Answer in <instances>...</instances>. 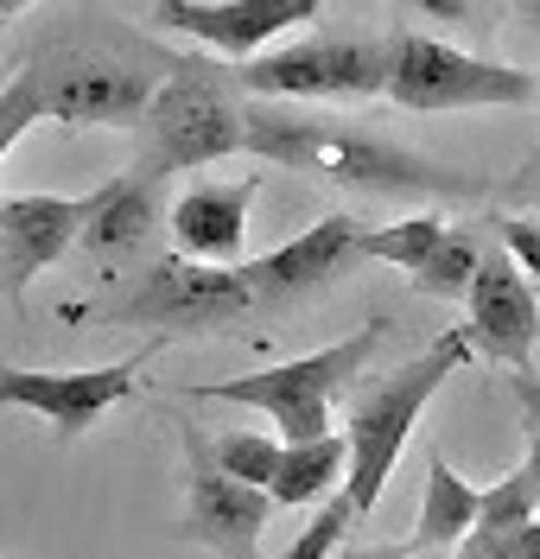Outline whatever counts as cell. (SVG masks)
<instances>
[{
  "mask_svg": "<svg viewBox=\"0 0 540 559\" xmlns=\"http://www.w3.org/2000/svg\"><path fill=\"white\" fill-rule=\"evenodd\" d=\"M159 216H166V178L128 166L121 178H108L103 191H89V223H83L76 248L96 254V261H121L159 229Z\"/></svg>",
  "mask_w": 540,
  "mask_h": 559,
  "instance_id": "2e32d148",
  "label": "cell"
},
{
  "mask_svg": "<svg viewBox=\"0 0 540 559\" xmlns=\"http://www.w3.org/2000/svg\"><path fill=\"white\" fill-rule=\"evenodd\" d=\"M159 344H166V337H153L146 349L121 356V362H96V369H7V362H0V407H26V414L51 419L58 439H76V432H89L115 401L134 394V382H141V369L153 362Z\"/></svg>",
  "mask_w": 540,
  "mask_h": 559,
  "instance_id": "9c48e42d",
  "label": "cell"
},
{
  "mask_svg": "<svg viewBox=\"0 0 540 559\" xmlns=\"http://www.w3.org/2000/svg\"><path fill=\"white\" fill-rule=\"evenodd\" d=\"M483 254H490L483 236H470V229H445V242L413 267V293H427V299H458V293H470V280H477V267H483Z\"/></svg>",
  "mask_w": 540,
  "mask_h": 559,
  "instance_id": "d6986e66",
  "label": "cell"
},
{
  "mask_svg": "<svg viewBox=\"0 0 540 559\" xmlns=\"http://www.w3.org/2000/svg\"><path fill=\"white\" fill-rule=\"evenodd\" d=\"M242 96L267 103H362L388 96V38L382 33H312L274 45L236 70Z\"/></svg>",
  "mask_w": 540,
  "mask_h": 559,
  "instance_id": "52a82bcc",
  "label": "cell"
},
{
  "mask_svg": "<svg viewBox=\"0 0 540 559\" xmlns=\"http://www.w3.org/2000/svg\"><path fill=\"white\" fill-rule=\"evenodd\" d=\"M496 242H503L508 261L540 286V223L535 216H503V223H496Z\"/></svg>",
  "mask_w": 540,
  "mask_h": 559,
  "instance_id": "cb8c5ba5",
  "label": "cell"
},
{
  "mask_svg": "<svg viewBox=\"0 0 540 559\" xmlns=\"http://www.w3.org/2000/svg\"><path fill=\"white\" fill-rule=\"evenodd\" d=\"M477 502H483V489L465 484L445 457H432L427 502H420V522L407 534V554H452V547H465V534L477 527Z\"/></svg>",
  "mask_w": 540,
  "mask_h": 559,
  "instance_id": "e0dca14e",
  "label": "cell"
},
{
  "mask_svg": "<svg viewBox=\"0 0 540 559\" xmlns=\"http://www.w3.org/2000/svg\"><path fill=\"white\" fill-rule=\"evenodd\" d=\"M465 547L483 559H540V522L515 527V534H465Z\"/></svg>",
  "mask_w": 540,
  "mask_h": 559,
  "instance_id": "484cf974",
  "label": "cell"
},
{
  "mask_svg": "<svg viewBox=\"0 0 540 559\" xmlns=\"http://www.w3.org/2000/svg\"><path fill=\"white\" fill-rule=\"evenodd\" d=\"M515 7H521V13H528V20H540V0H515Z\"/></svg>",
  "mask_w": 540,
  "mask_h": 559,
  "instance_id": "1f68e13d",
  "label": "cell"
},
{
  "mask_svg": "<svg viewBox=\"0 0 540 559\" xmlns=\"http://www.w3.org/2000/svg\"><path fill=\"white\" fill-rule=\"evenodd\" d=\"M445 229L452 223H439V216H407V223H388V229H362V261H388V267H420L432 248L445 242Z\"/></svg>",
  "mask_w": 540,
  "mask_h": 559,
  "instance_id": "ffe728a7",
  "label": "cell"
},
{
  "mask_svg": "<svg viewBox=\"0 0 540 559\" xmlns=\"http://www.w3.org/2000/svg\"><path fill=\"white\" fill-rule=\"evenodd\" d=\"M89 223V198H7L0 204V299H20L26 280L71 254Z\"/></svg>",
  "mask_w": 540,
  "mask_h": 559,
  "instance_id": "5bb4252c",
  "label": "cell"
},
{
  "mask_svg": "<svg viewBox=\"0 0 540 559\" xmlns=\"http://www.w3.org/2000/svg\"><path fill=\"white\" fill-rule=\"evenodd\" d=\"M33 0H0V20H13V13H26Z\"/></svg>",
  "mask_w": 540,
  "mask_h": 559,
  "instance_id": "4dcf8cb0",
  "label": "cell"
},
{
  "mask_svg": "<svg viewBox=\"0 0 540 559\" xmlns=\"http://www.w3.org/2000/svg\"><path fill=\"white\" fill-rule=\"evenodd\" d=\"M350 559H413V554H407V540H400V547H362V554H350Z\"/></svg>",
  "mask_w": 540,
  "mask_h": 559,
  "instance_id": "f1b7e54d",
  "label": "cell"
},
{
  "mask_svg": "<svg viewBox=\"0 0 540 559\" xmlns=\"http://www.w3.org/2000/svg\"><path fill=\"white\" fill-rule=\"evenodd\" d=\"M470 349L483 362H503V369H535V344H540V293L535 280L508 261V248L496 242L483 254V267L470 280Z\"/></svg>",
  "mask_w": 540,
  "mask_h": 559,
  "instance_id": "7c38bea8",
  "label": "cell"
},
{
  "mask_svg": "<svg viewBox=\"0 0 540 559\" xmlns=\"http://www.w3.org/2000/svg\"><path fill=\"white\" fill-rule=\"evenodd\" d=\"M324 0H153V26L184 33L223 58H261L292 26H319Z\"/></svg>",
  "mask_w": 540,
  "mask_h": 559,
  "instance_id": "8fae6325",
  "label": "cell"
},
{
  "mask_svg": "<svg viewBox=\"0 0 540 559\" xmlns=\"http://www.w3.org/2000/svg\"><path fill=\"white\" fill-rule=\"evenodd\" d=\"M350 527H357L350 496H344V489H331V496L319 502V515H312V527H305V534H299L280 559H331V554H337V540H344Z\"/></svg>",
  "mask_w": 540,
  "mask_h": 559,
  "instance_id": "603a6c76",
  "label": "cell"
},
{
  "mask_svg": "<svg viewBox=\"0 0 540 559\" xmlns=\"http://www.w3.org/2000/svg\"><path fill=\"white\" fill-rule=\"evenodd\" d=\"M211 452L216 464L236 477V484H254V489H267L274 484V471H280V439H267V432H223V439H211Z\"/></svg>",
  "mask_w": 540,
  "mask_h": 559,
  "instance_id": "7402d4cb",
  "label": "cell"
},
{
  "mask_svg": "<svg viewBox=\"0 0 540 559\" xmlns=\"http://www.w3.org/2000/svg\"><path fill=\"white\" fill-rule=\"evenodd\" d=\"M388 103L413 115H452V108H535L540 70L470 58L458 45H439L427 33H388Z\"/></svg>",
  "mask_w": 540,
  "mask_h": 559,
  "instance_id": "8992f818",
  "label": "cell"
},
{
  "mask_svg": "<svg viewBox=\"0 0 540 559\" xmlns=\"http://www.w3.org/2000/svg\"><path fill=\"white\" fill-rule=\"evenodd\" d=\"M508 388L521 401V426H528V477H535V496H540V376L535 369H508Z\"/></svg>",
  "mask_w": 540,
  "mask_h": 559,
  "instance_id": "d4e9b609",
  "label": "cell"
},
{
  "mask_svg": "<svg viewBox=\"0 0 540 559\" xmlns=\"http://www.w3.org/2000/svg\"><path fill=\"white\" fill-rule=\"evenodd\" d=\"M465 362H477L470 331H445L432 349L395 362L388 376H369V382L350 388V419H344V439H350V477H344V496H350L357 522L382 502V489H388L400 452H407L413 419L427 414V401L452 382Z\"/></svg>",
  "mask_w": 540,
  "mask_h": 559,
  "instance_id": "3957f363",
  "label": "cell"
},
{
  "mask_svg": "<svg viewBox=\"0 0 540 559\" xmlns=\"http://www.w3.org/2000/svg\"><path fill=\"white\" fill-rule=\"evenodd\" d=\"M362 261V223L357 216H319L305 236H292L274 254H254L242 261V280L254 286L261 312L267 306H292V299H312L331 280H344Z\"/></svg>",
  "mask_w": 540,
  "mask_h": 559,
  "instance_id": "4fadbf2b",
  "label": "cell"
},
{
  "mask_svg": "<svg viewBox=\"0 0 540 559\" xmlns=\"http://www.w3.org/2000/svg\"><path fill=\"white\" fill-rule=\"evenodd\" d=\"M261 198V178H211V185H191L179 204L166 210V229L172 248L184 261H204V267H236L242 242H249V210Z\"/></svg>",
  "mask_w": 540,
  "mask_h": 559,
  "instance_id": "9a60e30c",
  "label": "cell"
},
{
  "mask_svg": "<svg viewBox=\"0 0 540 559\" xmlns=\"http://www.w3.org/2000/svg\"><path fill=\"white\" fill-rule=\"evenodd\" d=\"M400 13H413V20H439V26H465L477 20V0H395Z\"/></svg>",
  "mask_w": 540,
  "mask_h": 559,
  "instance_id": "4316f807",
  "label": "cell"
},
{
  "mask_svg": "<svg viewBox=\"0 0 540 559\" xmlns=\"http://www.w3.org/2000/svg\"><path fill=\"white\" fill-rule=\"evenodd\" d=\"M254 312H261V299L242 280V261L236 267H204V261L166 254V261H153L141 274L134 293H121L96 318L103 324L159 331V337H211V331H229V324H242Z\"/></svg>",
  "mask_w": 540,
  "mask_h": 559,
  "instance_id": "ba28073f",
  "label": "cell"
},
{
  "mask_svg": "<svg viewBox=\"0 0 540 559\" xmlns=\"http://www.w3.org/2000/svg\"><path fill=\"white\" fill-rule=\"evenodd\" d=\"M184 477H191V502H184V540L211 547L216 559H261V527L274 515V496L254 484H236L216 464L204 426L184 419Z\"/></svg>",
  "mask_w": 540,
  "mask_h": 559,
  "instance_id": "30bf717a",
  "label": "cell"
},
{
  "mask_svg": "<svg viewBox=\"0 0 540 559\" xmlns=\"http://www.w3.org/2000/svg\"><path fill=\"white\" fill-rule=\"evenodd\" d=\"M515 198H528V204L540 210V153L521 166V173H515Z\"/></svg>",
  "mask_w": 540,
  "mask_h": 559,
  "instance_id": "83f0119b",
  "label": "cell"
},
{
  "mask_svg": "<svg viewBox=\"0 0 540 559\" xmlns=\"http://www.w3.org/2000/svg\"><path fill=\"white\" fill-rule=\"evenodd\" d=\"M388 318H369L362 331H350L344 344L312 349L299 362H274V369H254V376H236V382H204L191 388L197 401H236V407H261L287 439L280 445H305V439H324L331 432V401L350 394L369 369V356L382 344Z\"/></svg>",
  "mask_w": 540,
  "mask_h": 559,
  "instance_id": "5b68a950",
  "label": "cell"
},
{
  "mask_svg": "<svg viewBox=\"0 0 540 559\" xmlns=\"http://www.w3.org/2000/svg\"><path fill=\"white\" fill-rule=\"evenodd\" d=\"M166 70H172V58H159L146 45L76 33V20H64L51 38L33 45L20 76H26V90L38 103V121H58V128H128V121L146 115L153 90L166 83Z\"/></svg>",
  "mask_w": 540,
  "mask_h": 559,
  "instance_id": "7a4b0ae2",
  "label": "cell"
},
{
  "mask_svg": "<svg viewBox=\"0 0 540 559\" xmlns=\"http://www.w3.org/2000/svg\"><path fill=\"white\" fill-rule=\"evenodd\" d=\"M337 477H350V439L324 432V439H305V445H287V452H280V471H274L267 496H274L280 509H299V502H324Z\"/></svg>",
  "mask_w": 540,
  "mask_h": 559,
  "instance_id": "ac0fdd59",
  "label": "cell"
},
{
  "mask_svg": "<svg viewBox=\"0 0 540 559\" xmlns=\"http://www.w3.org/2000/svg\"><path fill=\"white\" fill-rule=\"evenodd\" d=\"M540 522V496H535V477H528V464L521 471H508L503 484L483 489V502H477V527L470 534H515V527Z\"/></svg>",
  "mask_w": 540,
  "mask_h": 559,
  "instance_id": "44dd1931",
  "label": "cell"
},
{
  "mask_svg": "<svg viewBox=\"0 0 540 559\" xmlns=\"http://www.w3.org/2000/svg\"><path fill=\"white\" fill-rule=\"evenodd\" d=\"M134 128H141L134 166L153 178L197 173L229 153H249V103H242L236 70L197 64V58H172L166 83L153 90V103Z\"/></svg>",
  "mask_w": 540,
  "mask_h": 559,
  "instance_id": "277c9868",
  "label": "cell"
},
{
  "mask_svg": "<svg viewBox=\"0 0 540 559\" xmlns=\"http://www.w3.org/2000/svg\"><path fill=\"white\" fill-rule=\"evenodd\" d=\"M413 559H483V554H470V547H452V554H413Z\"/></svg>",
  "mask_w": 540,
  "mask_h": 559,
  "instance_id": "f546056e",
  "label": "cell"
},
{
  "mask_svg": "<svg viewBox=\"0 0 540 559\" xmlns=\"http://www.w3.org/2000/svg\"><path fill=\"white\" fill-rule=\"evenodd\" d=\"M249 153L267 166L344 185V191H375V198H470L477 191L465 173H452V166H439L427 153L375 134V128L312 115L292 103H267V96H249Z\"/></svg>",
  "mask_w": 540,
  "mask_h": 559,
  "instance_id": "6da1fadb",
  "label": "cell"
}]
</instances>
